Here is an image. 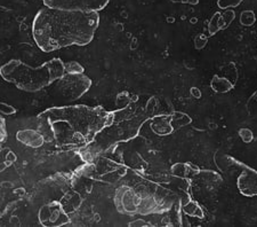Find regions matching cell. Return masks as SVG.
I'll use <instances>...</instances> for the list:
<instances>
[{
  "mask_svg": "<svg viewBox=\"0 0 257 227\" xmlns=\"http://www.w3.org/2000/svg\"><path fill=\"white\" fill-rule=\"evenodd\" d=\"M37 119L45 141H55L61 147L82 148L95 141L113 123L114 111L110 113L101 106H62L43 111Z\"/></svg>",
  "mask_w": 257,
  "mask_h": 227,
  "instance_id": "cell-1",
  "label": "cell"
},
{
  "mask_svg": "<svg viewBox=\"0 0 257 227\" xmlns=\"http://www.w3.org/2000/svg\"><path fill=\"white\" fill-rule=\"evenodd\" d=\"M98 26V12L45 6L33 19L32 36L41 51L52 53L70 46H87L93 41Z\"/></svg>",
  "mask_w": 257,
  "mask_h": 227,
  "instance_id": "cell-2",
  "label": "cell"
},
{
  "mask_svg": "<svg viewBox=\"0 0 257 227\" xmlns=\"http://www.w3.org/2000/svg\"><path fill=\"white\" fill-rule=\"evenodd\" d=\"M64 63L52 59L38 67H31L21 60H11L0 68V76L21 91L36 93L64 76Z\"/></svg>",
  "mask_w": 257,
  "mask_h": 227,
  "instance_id": "cell-3",
  "label": "cell"
},
{
  "mask_svg": "<svg viewBox=\"0 0 257 227\" xmlns=\"http://www.w3.org/2000/svg\"><path fill=\"white\" fill-rule=\"evenodd\" d=\"M92 80L84 73H64L56 83V91L68 100H77L90 89Z\"/></svg>",
  "mask_w": 257,
  "mask_h": 227,
  "instance_id": "cell-4",
  "label": "cell"
},
{
  "mask_svg": "<svg viewBox=\"0 0 257 227\" xmlns=\"http://www.w3.org/2000/svg\"><path fill=\"white\" fill-rule=\"evenodd\" d=\"M114 203L120 213L134 216L140 212L142 204V192L136 191L127 185L120 186L115 192Z\"/></svg>",
  "mask_w": 257,
  "mask_h": 227,
  "instance_id": "cell-5",
  "label": "cell"
},
{
  "mask_svg": "<svg viewBox=\"0 0 257 227\" xmlns=\"http://www.w3.org/2000/svg\"><path fill=\"white\" fill-rule=\"evenodd\" d=\"M43 3L45 6L60 10L99 12L104 10L110 0H43Z\"/></svg>",
  "mask_w": 257,
  "mask_h": 227,
  "instance_id": "cell-6",
  "label": "cell"
},
{
  "mask_svg": "<svg viewBox=\"0 0 257 227\" xmlns=\"http://www.w3.org/2000/svg\"><path fill=\"white\" fill-rule=\"evenodd\" d=\"M38 219L40 224L46 227H59L69 222V216L63 205L59 202H51L43 205L39 210Z\"/></svg>",
  "mask_w": 257,
  "mask_h": 227,
  "instance_id": "cell-7",
  "label": "cell"
},
{
  "mask_svg": "<svg viewBox=\"0 0 257 227\" xmlns=\"http://www.w3.org/2000/svg\"><path fill=\"white\" fill-rule=\"evenodd\" d=\"M242 171L237 179V187L241 195L246 197L257 196V171L242 164Z\"/></svg>",
  "mask_w": 257,
  "mask_h": 227,
  "instance_id": "cell-8",
  "label": "cell"
},
{
  "mask_svg": "<svg viewBox=\"0 0 257 227\" xmlns=\"http://www.w3.org/2000/svg\"><path fill=\"white\" fill-rule=\"evenodd\" d=\"M16 139L31 148L41 147L45 142V138L38 130H21L16 134Z\"/></svg>",
  "mask_w": 257,
  "mask_h": 227,
  "instance_id": "cell-9",
  "label": "cell"
},
{
  "mask_svg": "<svg viewBox=\"0 0 257 227\" xmlns=\"http://www.w3.org/2000/svg\"><path fill=\"white\" fill-rule=\"evenodd\" d=\"M151 129L159 135H168L174 131L172 126V116L169 115H159L152 118Z\"/></svg>",
  "mask_w": 257,
  "mask_h": 227,
  "instance_id": "cell-10",
  "label": "cell"
},
{
  "mask_svg": "<svg viewBox=\"0 0 257 227\" xmlns=\"http://www.w3.org/2000/svg\"><path fill=\"white\" fill-rule=\"evenodd\" d=\"M234 83H232L229 78L216 73L214 75L210 81V89L217 94H223L230 92L231 90L234 89Z\"/></svg>",
  "mask_w": 257,
  "mask_h": 227,
  "instance_id": "cell-11",
  "label": "cell"
},
{
  "mask_svg": "<svg viewBox=\"0 0 257 227\" xmlns=\"http://www.w3.org/2000/svg\"><path fill=\"white\" fill-rule=\"evenodd\" d=\"M201 172L197 165L191 163H177L172 167V173L180 178H188L190 176H197Z\"/></svg>",
  "mask_w": 257,
  "mask_h": 227,
  "instance_id": "cell-12",
  "label": "cell"
},
{
  "mask_svg": "<svg viewBox=\"0 0 257 227\" xmlns=\"http://www.w3.org/2000/svg\"><path fill=\"white\" fill-rule=\"evenodd\" d=\"M182 211L190 217H197L199 219H204L205 218L204 210L199 205L198 202L192 200L185 202L183 206H182Z\"/></svg>",
  "mask_w": 257,
  "mask_h": 227,
  "instance_id": "cell-13",
  "label": "cell"
},
{
  "mask_svg": "<svg viewBox=\"0 0 257 227\" xmlns=\"http://www.w3.org/2000/svg\"><path fill=\"white\" fill-rule=\"evenodd\" d=\"M235 19V13L234 11H232V8L229 10H225V12L219 16V23H221V30H225L230 27V24L233 22Z\"/></svg>",
  "mask_w": 257,
  "mask_h": 227,
  "instance_id": "cell-14",
  "label": "cell"
},
{
  "mask_svg": "<svg viewBox=\"0 0 257 227\" xmlns=\"http://www.w3.org/2000/svg\"><path fill=\"white\" fill-rule=\"evenodd\" d=\"M219 16L221 13L216 12L208 22V34L209 36H215L218 31H221V23H219Z\"/></svg>",
  "mask_w": 257,
  "mask_h": 227,
  "instance_id": "cell-15",
  "label": "cell"
},
{
  "mask_svg": "<svg viewBox=\"0 0 257 227\" xmlns=\"http://www.w3.org/2000/svg\"><path fill=\"white\" fill-rule=\"evenodd\" d=\"M240 23L243 27H251L256 22V15L254 11H243L240 14Z\"/></svg>",
  "mask_w": 257,
  "mask_h": 227,
  "instance_id": "cell-16",
  "label": "cell"
},
{
  "mask_svg": "<svg viewBox=\"0 0 257 227\" xmlns=\"http://www.w3.org/2000/svg\"><path fill=\"white\" fill-rule=\"evenodd\" d=\"M64 69L66 73H84L85 72V68L76 61L66 62L64 64Z\"/></svg>",
  "mask_w": 257,
  "mask_h": 227,
  "instance_id": "cell-17",
  "label": "cell"
},
{
  "mask_svg": "<svg viewBox=\"0 0 257 227\" xmlns=\"http://www.w3.org/2000/svg\"><path fill=\"white\" fill-rule=\"evenodd\" d=\"M242 2L243 0H218L217 6L221 8V10L225 11L229 10V8L238 7Z\"/></svg>",
  "mask_w": 257,
  "mask_h": 227,
  "instance_id": "cell-18",
  "label": "cell"
},
{
  "mask_svg": "<svg viewBox=\"0 0 257 227\" xmlns=\"http://www.w3.org/2000/svg\"><path fill=\"white\" fill-rule=\"evenodd\" d=\"M238 134L240 139L242 140L244 143H250L254 139V133L250 129H246V127H242V129H239Z\"/></svg>",
  "mask_w": 257,
  "mask_h": 227,
  "instance_id": "cell-19",
  "label": "cell"
},
{
  "mask_svg": "<svg viewBox=\"0 0 257 227\" xmlns=\"http://www.w3.org/2000/svg\"><path fill=\"white\" fill-rule=\"evenodd\" d=\"M207 43H208V37L204 34H198L196 36V38L193 39L194 47L197 49H204L206 47Z\"/></svg>",
  "mask_w": 257,
  "mask_h": 227,
  "instance_id": "cell-20",
  "label": "cell"
},
{
  "mask_svg": "<svg viewBox=\"0 0 257 227\" xmlns=\"http://www.w3.org/2000/svg\"><path fill=\"white\" fill-rule=\"evenodd\" d=\"M6 139H7L6 122L2 115H0V146H2V143L6 141Z\"/></svg>",
  "mask_w": 257,
  "mask_h": 227,
  "instance_id": "cell-21",
  "label": "cell"
},
{
  "mask_svg": "<svg viewBox=\"0 0 257 227\" xmlns=\"http://www.w3.org/2000/svg\"><path fill=\"white\" fill-rule=\"evenodd\" d=\"M144 220H136L135 222H131V226H147V225H150V224H147V222H143Z\"/></svg>",
  "mask_w": 257,
  "mask_h": 227,
  "instance_id": "cell-22",
  "label": "cell"
},
{
  "mask_svg": "<svg viewBox=\"0 0 257 227\" xmlns=\"http://www.w3.org/2000/svg\"><path fill=\"white\" fill-rule=\"evenodd\" d=\"M191 93H192V96H194L196 98H200L201 97V92L198 89H196V88L191 89Z\"/></svg>",
  "mask_w": 257,
  "mask_h": 227,
  "instance_id": "cell-23",
  "label": "cell"
}]
</instances>
